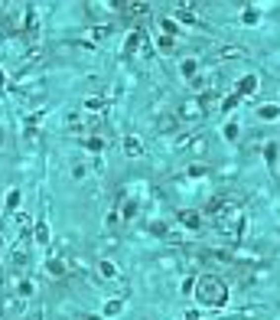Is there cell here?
I'll return each instance as SVG.
<instances>
[{"mask_svg": "<svg viewBox=\"0 0 280 320\" xmlns=\"http://www.w3.org/2000/svg\"><path fill=\"white\" fill-rule=\"evenodd\" d=\"M195 294H199V301H202V304H209V307H222V304L228 301V288H225V281H218V278H212V274L199 281Z\"/></svg>", "mask_w": 280, "mask_h": 320, "instance_id": "6da1fadb", "label": "cell"}, {"mask_svg": "<svg viewBox=\"0 0 280 320\" xmlns=\"http://www.w3.org/2000/svg\"><path fill=\"white\" fill-rule=\"evenodd\" d=\"M205 118V102L202 98H186L179 105V121H202Z\"/></svg>", "mask_w": 280, "mask_h": 320, "instance_id": "7a4b0ae2", "label": "cell"}, {"mask_svg": "<svg viewBox=\"0 0 280 320\" xmlns=\"http://www.w3.org/2000/svg\"><path fill=\"white\" fill-rule=\"evenodd\" d=\"M176 219L183 229H202V212H195V209H179Z\"/></svg>", "mask_w": 280, "mask_h": 320, "instance_id": "3957f363", "label": "cell"}, {"mask_svg": "<svg viewBox=\"0 0 280 320\" xmlns=\"http://www.w3.org/2000/svg\"><path fill=\"white\" fill-rule=\"evenodd\" d=\"M176 128H179V118H173V115H160V118H156V131L163 134V141H166V137H173V134H179Z\"/></svg>", "mask_w": 280, "mask_h": 320, "instance_id": "277c9868", "label": "cell"}, {"mask_svg": "<svg viewBox=\"0 0 280 320\" xmlns=\"http://www.w3.org/2000/svg\"><path fill=\"white\" fill-rule=\"evenodd\" d=\"M46 271L52 274V278H65V274H69V258L49 255V261H46Z\"/></svg>", "mask_w": 280, "mask_h": 320, "instance_id": "5b68a950", "label": "cell"}, {"mask_svg": "<svg viewBox=\"0 0 280 320\" xmlns=\"http://www.w3.org/2000/svg\"><path fill=\"white\" fill-rule=\"evenodd\" d=\"M121 13H124V16H147L150 13V3H147V0H140V3H137V0H131V3H121Z\"/></svg>", "mask_w": 280, "mask_h": 320, "instance_id": "8992f818", "label": "cell"}, {"mask_svg": "<svg viewBox=\"0 0 280 320\" xmlns=\"http://www.w3.org/2000/svg\"><path fill=\"white\" fill-rule=\"evenodd\" d=\"M257 118H261V121H277L280 105H261V108H257Z\"/></svg>", "mask_w": 280, "mask_h": 320, "instance_id": "52a82bcc", "label": "cell"}, {"mask_svg": "<svg viewBox=\"0 0 280 320\" xmlns=\"http://www.w3.org/2000/svg\"><path fill=\"white\" fill-rule=\"evenodd\" d=\"M244 56V46H222L215 53V59H241Z\"/></svg>", "mask_w": 280, "mask_h": 320, "instance_id": "ba28073f", "label": "cell"}, {"mask_svg": "<svg viewBox=\"0 0 280 320\" xmlns=\"http://www.w3.org/2000/svg\"><path fill=\"white\" fill-rule=\"evenodd\" d=\"M257 92V75H248L238 82V95H254Z\"/></svg>", "mask_w": 280, "mask_h": 320, "instance_id": "9c48e42d", "label": "cell"}, {"mask_svg": "<svg viewBox=\"0 0 280 320\" xmlns=\"http://www.w3.org/2000/svg\"><path fill=\"white\" fill-rule=\"evenodd\" d=\"M124 154L127 157H140L143 154V144H140L137 137H124Z\"/></svg>", "mask_w": 280, "mask_h": 320, "instance_id": "30bf717a", "label": "cell"}, {"mask_svg": "<svg viewBox=\"0 0 280 320\" xmlns=\"http://www.w3.org/2000/svg\"><path fill=\"white\" fill-rule=\"evenodd\" d=\"M189 150H192L195 157H205V150H209V141H205L202 134H199V137H192V141H189Z\"/></svg>", "mask_w": 280, "mask_h": 320, "instance_id": "8fae6325", "label": "cell"}, {"mask_svg": "<svg viewBox=\"0 0 280 320\" xmlns=\"http://www.w3.org/2000/svg\"><path fill=\"white\" fill-rule=\"evenodd\" d=\"M195 72H199V63H195L192 56H189V59H183V78H186V82H192Z\"/></svg>", "mask_w": 280, "mask_h": 320, "instance_id": "7c38bea8", "label": "cell"}, {"mask_svg": "<svg viewBox=\"0 0 280 320\" xmlns=\"http://www.w3.org/2000/svg\"><path fill=\"white\" fill-rule=\"evenodd\" d=\"M98 274H101V278H117L121 271H117V265H114V261H108V258H104L101 265H98Z\"/></svg>", "mask_w": 280, "mask_h": 320, "instance_id": "4fadbf2b", "label": "cell"}, {"mask_svg": "<svg viewBox=\"0 0 280 320\" xmlns=\"http://www.w3.org/2000/svg\"><path fill=\"white\" fill-rule=\"evenodd\" d=\"M121 307H124V301H108V304H104V317H117Z\"/></svg>", "mask_w": 280, "mask_h": 320, "instance_id": "5bb4252c", "label": "cell"}, {"mask_svg": "<svg viewBox=\"0 0 280 320\" xmlns=\"http://www.w3.org/2000/svg\"><path fill=\"white\" fill-rule=\"evenodd\" d=\"M160 49H163V53H173V49H176V39L163 33V36H160Z\"/></svg>", "mask_w": 280, "mask_h": 320, "instance_id": "9a60e30c", "label": "cell"}, {"mask_svg": "<svg viewBox=\"0 0 280 320\" xmlns=\"http://www.w3.org/2000/svg\"><path fill=\"white\" fill-rule=\"evenodd\" d=\"M104 36H108V26H104V23L92 26V39H104Z\"/></svg>", "mask_w": 280, "mask_h": 320, "instance_id": "2e32d148", "label": "cell"}, {"mask_svg": "<svg viewBox=\"0 0 280 320\" xmlns=\"http://www.w3.org/2000/svg\"><path fill=\"white\" fill-rule=\"evenodd\" d=\"M179 20H183V23H199V20H195V13H189V10H179Z\"/></svg>", "mask_w": 280, "mask_h": 320, "instance_id": "e0dca14e", "label": "cell"}, {"mask_svg": "<svg viewBox=\"0 0 280 320\" xmlns=\"http://www.w3.org/2000/svg\"><path fill=\"white\" fill-rule=\"evenodd\" d=\"M264 157H267V164H274V160H277V147H274V144H267V147H264Z\"/></svg>", "mask_w": 280, "mask_h": 320, "instance_id": "ac0fdd59", "label": "cell"}, {"mask_svg": "<svg viewBox=\"0 0 280 320\" xmlns=\"http://www.w3.org/2000/svg\"><path fill=\"white\" fill-rule=\"evenodd\" d=\"M92 167H94V173H104V160H101V157H94Z\"/></svg>", "mask_w": 280, "mask_h": 320, "instance_id": "d6986e66", "label": "cell"}, {"mask_svg": "<svg viewBox=\"0 0 280 320\" xmlns=\"http://www.w3.org/2000/svg\"><path fill=\"white\" fill-rule=\"evenodd\" d=\"M72 177H75V180H85V167L78 164V167H75V170H72Z\"/></svg>", "mask_w": 280, "mask_h": 320, "instance_id": "ffe728a7", "label": "cell"}, {"mask_svg": "<svg viewBox=\"0 0 280 320\" xmlns=\"http://www.w3.org/2000/svg\"><path fill=\"white\" fill-rule=\"evenodd\" d=\"M234 134H238V128L228 125V128H225V137H228V141H234Z\"/></svg>", "mask_w": 280, "mask_h": 320, "instance_id": "44dd1931", "label": "cell"}, {"mask_svg": "<svg viewBox=\"0 0 280 320\" xmlns=\"http://www.w3.org/2000/svg\"><path fill=\"white\" fill-rule=\"evenodd\" d=\"M183 320H202V317H199V311H186V314H183Z\"/></svg>", "mask_w": 280, "mask_h": 320, "instance_id": "7402d4cb", "label": "cell"}, {"mask_svg": "<svg viewBox=\"0 0 280 320\" xmlns=\"http://www.w3.org/2000/svg\"><path fill=\"white\" fill-rule=\"evenodd\" d=\"M3 82H7V75H3V69H0V88H3Z\"/></svg>", "mask_w": 280, "mask_h": 320, "instance_id": "603a6c76", "label": "cell"}, {"mask_svg": "<svg viewBox=\"0 0 280 320\" xmlns=\"http://www.w3.org/2000/svg\"><path fill=\"white\" fill-rule=\"evenodd\" d=\"M82 320H101V317H94V314H88V317H82Z\"/></svg>", "mask_w": 280, "mask_h": 320, "instance_id": "cb8c5ba5", "label": "cell"}, {"mask_svg": "<svg viewBox=\"0 0 280 320\" xmlns=\"http://www.w3.org/2000/svg\"><path fill=\"white\" fill-rule=\"evenodd\" d=\"M0 147H3V131H0Z\"/></svg>", "mask_w": 280, "mask_h": 320, "instance_id": "d4e9b609", "label": "cell"}, {"mask_svg": "<svg viewBox=\"0 0 280 320\" xmlns=\"http://www.w3.org/2000/svg\"><path fill=\"white\" fill-rule=\"evenodd\" d=\"M0 245H3V242H0Z\"/></svg>", "mask_w": 280, "mask_h": 320, "instance_id": "484cf974", "label": "cell"}]
</instances>
